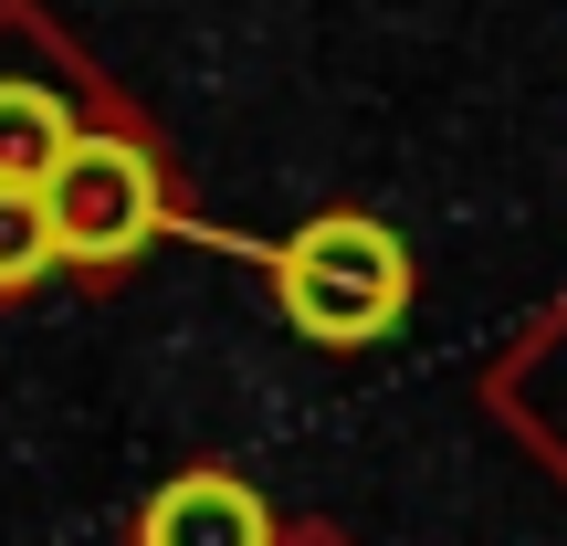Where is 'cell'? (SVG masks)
I'll return each instance as SVG.
<instances>
[{"mask_svg": "<svg viewBox=\"0 0 567 546\" xmlns=\"http://www.w3.org/2000/svg\"><path fill=\"white\" fill-rule=\"evenodd\" d=\"M274 284H284V316L305 326V337L326 347H368L400 326L410 305V253L389 222H368V210H326V222H305L295 243L274 253Z\"/></svg>", "mask_w": 567, "mask_h": 546, "instance_id": "6da1fadb", "label": "cell"}, {"mask_svg": "<svg viewBox=\"0 0 567 546\" xmlns=\"http://www.w3.org/2000/svg\"><path fill=\"white\" fill-rule=\"evenodd\" d=\"M32 189H42V222H53L63 264H126V253L158 243V168H147V147L116 137V126L63 137Z\"/></svg>", "mask_w": 567, "mask_h": 546, "instance_id": "7a4b0ae2", "label": "cell"}, {"mask_svg": "<svg viewBox=\"0 0 567 546\" xmlns=\"http://www.w3.org/2000/svg\"><path fill=\"white\" fill-rule=\"evenodd\" d=\"M137 546H274V515L252 505V484H231V473H179V484H158V505L137 515Z\"/></svg>", "mask_w": 567, "mask_h": 546, "instance_id": "3957f363", "label": "cell"}, {"mask_svg": "<svg viewBox=\"0 0 567 546\" xmlns=\"http://www.w3.org/2000/svg\"><path fill=\"white\" fill-rule=\"evenodd\" d=\"M63 137H74V126H63V105L42 95V84H0V179H42Z\"/></svg>", "mask_w": 567, "mask_h": 546, "instance_id": "277c9868", "label": "cell"}, {"mask_svg": "<svg viewBox=\"0 0 567 546\" xmlns=\"http://www.w3.org/2000/svg\"><path fill=\"white\" fill-rule=\"evenodd\" d=\"M63 253H53V222H42V189L32 179H0V295L42 284Z\"/></svg>", "mask_w": 567, "mask_h": 546, "instance_id": "5b68a950", "label": "cell"}]
</instances>
